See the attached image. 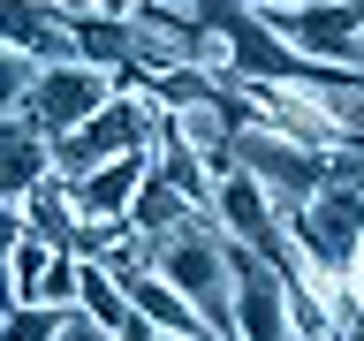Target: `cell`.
Listing matches in <instances>:
<instances>
[{
	"label": "cell",
	"instance_id": "obj_7",
	"mask_svg": "<svg viewBox=\"0 0 364 341\" xmlns=\"http://www.w3.org/2000/svg\"><path fill=\"white\" fill-rule=\"evenodd\" d=\"M159 175V152H129V159H107V167H91L76 182V205H84V220H129V205L144 197V182Z\"/></svg>",
	"mask_w": 364,
	"mask_h": 341
},
{
	"label": "cell",
	"instance_id": "obj_2",
	"mask_svg": "<svg viewBox=\"0 0 364 341\" xmlns=\"http://www.w3.org/2000/svg\"><path fill=\"white\" fill-rule=\"evenodd\" d=\"M152 273L175 281V288L205 311V326H213L220 341H243V334H235V243H228L213 220L182 227L175 243H159L152 250Z\"/></svg>",
	"mask_w": 364,
	"mask_h": 341
},
{
	"label": "cell",
	"instance_id": "obj_10",
	"mask_svg": "<svg viewBox=\"0 0 364 341\" xmlns=\"http://www.w3.org/2000/svg\"><path fill=\"white\" fill-rule=\"evenodd\" d=\"M68 311L61 303H23V311H0V341H61Z\"/></svg>",
	"mask_w": 364,
	"mask_h": 341
},
{
	"label": "cell",
	"instance_id": "obj_8",
	"mask_svg": "<svg viewBox=\"0 0 364 341\" xmlns=\"http://www.w3.org/2000/svg\"><path fill=\"white\" fill-rule=\"evenodd\" d=\"M205 220H213V212H205V205H190L167 175H152V182H144V197L129 205V227H136L152 250H159V243H175L182 227H205Z\"/></svg>",
	"mask_w": 364,
	"mask_h": 341
},
{
	"label": "cell",
	"instance_id": "obj_9",
	"mask_svg": "<svg viewBox=\"0 0 364 341\" xmlns=\"http://www.w3.org/2000/svg\"><path fill=\"white\" fill-rule=\"evenodd\" d=\"M53 258H61V243H46V235H31V227L8 235V311H23V303H38V296H46Z\"/></svg>",
	"mask_w": 364,
	"mask_h": 341
},
{
	"label": "cell",
	"instance_id": "obj_3",
	"mask_svg": "<svg viewBox=\"0 0 364 341\" xmlns=\"http://www.w3.org/2000/svg\"><path fill=\"white\" fill-rule=\"evenodd\" d=\"M235 167L266 182L281 212H304V205L334 182V159H326V152H311V144H296V136L266 129V121H250V129L235 136Z\"/></svg>",
	"mask_w": 364,
	"mask_h": 341
},
{
	"label": "cell",
	"instance_id": "obj_1",
	"mask_svg": "<svg viewBox=\"0 0 364 341\" xmlns=\"http://www.w3.org/2000/svg\"><path fill=\"white\" fill-rule=\"evenodd\" d=\"M159 129H167V114L144 84H122L107 107L91 114L76 136L53 144V175L61 182H84L91 167H107V159H129V152H159Z\"/></svg>",
	"mask_w": 364,
	"mask_h": 341
},
{
	"label": "cell",
	"instance_id": "obj_5",
	"mask_svg": "<svg viewBox=\"0 0 364 341\" xmlns=\"http://www.w3.org/2000/svg\"><path fill=\"white\" fill-rule=\"evenodd\" d=\"M213 227H220L228 243L258 250V258H281V243H289V212L273 205V190L258 175H243V167H228L220 182H213Z\"/></svg>",
	"mask_w": 364,
	"mask_h": 341
},
{
	"label": "cell",
	"instance_id": "obj_4",
	"mask_svg": "<svg viewBox=\"0 0 364 341\" xmlns=\"http://www.w3.org/2000/svg\"><path fill=\"white\" fill-rule=\"evenodd\" d=\"M114 91H122V76H107V68H91V61H53V68L38 76V91H31L23 121H38V129L61 144V136H76L91 114L107 107Z\"/></svg>",
	"mask_w": 364,
	"mask_h": 341
},
{
	"label": "cell",
	"instance_id": "obj_11",
	"mask_svg": "<svg viewBox=\"0 0 364 341\" xmlns=\"http://www.w3.org/2000/svg\"><path fill=\"white\" fill-rule=\"evenodd\" d=\"M61 341H122V334H107V326H99V318H84V311H68Z\"/></svg>",
	"mask_w": 364,
	"mask_h": 341
},
{
	"label": "cell",
	"instance_id": "obj_6",
	"mask_svg": "<svg viewBox=\"0 0 364 341\" xmlns=\"http://www.w3.org/2000/svg\"><path fill=\"white\" fill-rule=\"evenodd\" d=\"M46 182H53V136H46L38 121L8 114V129H0V197L31 205Z\"/></svg>",
	"mask_w": 364,
	"mask_h": 341
}]
</instances>
